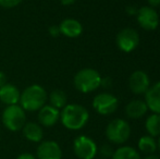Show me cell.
Masks as SVG:
<instances>
[{
  "instance_id": "6da1fadb",
  "label": "cell",
  "mask_w": 160,
  "mask_h": 159,
  "mask_svg": "<svg viewBox=\"0 0 160 159\" xmlns=\"http://www.w3.org/2000/svg\"><path fill=\"white\" fill-rule=\"evenodd\" d=\"M89 113L85 107L78 104H69L60 111V121L68 130L78 131L86 125Z\"/></svg>"
},
{
  "instance_id": "7a4b0ae2",
  "label": "cell",
  "mask_w": 160,
  "mask_h": 159,
  "mask_svg": "<svg viewBox=\"0 0 160 159\" xmlns=\"http://www.w3.org/2000/svg\"><path fill=\"white\" fill-rule=\"evenodd\" d=\"M47 99L48 95L44 87L38 84H33L28 86L21 93L19 104L25 111L34 112L42 108L46 105Z\"/></svg>"
},
{
  "instance_id": "3957f363",
  "label": "cell",
  "mask_w": 160,
  "mask_h": 159,
  "mask_svg": "<svg viewBox=\"0 0 160 159\" xmlns=\"http://www.w3.org/2000/svg\"><path fill=\"white\" fill-rule=\"evenodd\" d=\"M101 79L102 77L96 70L92 68H84L74 75V87L81 93H92L100 86Z\"/></svg>"
},
{
  "instance_id": "277c9868",
  "label": "cell",
  "mask_w": 160,
  "mask_h": 159,
  "mask_svg": "<svg viewBox=\"0 0 160 159\" xmlns=\"http://www.w3.org/2000/svg\"><path fill=\"white\" fill-rule=\"evenodd\" d=\"M2 124L11 132H18L23 129L26 123V111L20 105L7 106L1 115Z\"/></svg>"
},
{
  "instance_id": "5b68a950",
  "label": "cell",
  "mask_w": 160,
  "mask_h": 159,
  "mask_svg": "<svg viewBox=\"0 0 160 159\" xmlns=\"http://www.w3.org/2000/svg\"><path fill=\"white\" fill-rule=\"evenodd\" d=\"M131 135V127L124 119H114L106 127V136L113 144H123Z\"/></svg>"
},
{
  "instance_id": "8992f818",
  "label": "cell",
  "mask_w": 160,
  "mask_h": 159,
  "mask_svg": "<svg viewBox=\"0 0 160 159\" xmlns=\"http://www.w3.org/2000/svg\"><path fill=\"white\" fill-rule=\"evenodd\" d=\"M73 152L80 159H95L98 148L93 138L80 135L73 142Z\"/></svg>"
},
{
  "instance_id": "52a82bcc",
  "label": "cell",
  "mask_w": 160,
  "mask_h": 159,
  "mask_svg": "<svg viewBox=\"0 0 160 159\" xmlns=\"http://www.w3.org/2000/svg\"><path fill=\"white\" fill-rule=\"evenodd\" d=\"M93 108L99 115H111L118 108V98L110 93L98 94L93 99Z\"/></svg>"
},
{
  "instance_id": "ba28073f",
  "label": "cell",
  "mask_w": 160,
  "mask_h": 159,
  "mask_svg": "<svg viewBox=\"0 0 160 159\" xmlns=\"http://www.w3.org/2000/svg\"><path fill=\"white\" fill-rule=\"evenodd\" d=\"M136 20L142 28L146 31H154L159 25V15L154 8L144 6L137 9Z\"/></svg>"
},
{
  "instance_id": "9c48e42d",
  "label": "cell",
  "mask_w": 160,
  "mask_h": 159,
  "mask_svg": "<svg viewBox=\"0 0 160 159\" xmlns=\"http://www.w3.org/2000/svg\"><path fill=\"white\" fill-rule=\"evenodd\" d=\"M116 42L120 50H122L123 52H131L138 46V33L134 28H123L117 35Z\"/></svg>"
},
{
  "instance_id": "30bf717a",
  "label": "cell",
  "mask_w": 160,
  "mask_h": 159,
  "mask_svg": "<svg viewBox=\"0 0 160 159\" xmlns=\"http://www.w3.org/2000/svg\"><path fill=\"white\" fill-rule=\"evenodd\" d=\"M37 159H62V149L55 141H42L36 151Z\"/></svg>"
},
{
  "instance_id": "8fae6325",
  "label": "cell",
  "mask_w": 160,
  "mask_h": 159,
  "mask_svg": "<svg viewBox=\"0 0 160 159\" xmlns=\"http://www.w3.org/2000/svg\"><path fill=\"white\" fill-rule=\"evenodd\" d=\"M128 87L132 91V93L136 95L146 94V92L150 87L149 77L144 71H134L128 77Z\"/></svg>"
},
{
  "instance_id": "7c38bea8",
  "label": "cell",
  "mask_w": 160,
  "mask_h": 159,
  "mask_svg": "<svg viewBox=\"0 0 160 159\" xmlns=\"http://www.w3.org/2000/svg\"><path fill=\"white\" fill-rule=\"evenodd\" d=\"M38 122L42 127H53L60 120V110L50 105H45L38 110Z\"/></svg>"
},
{
  "instance_id": "4fadbf2b",
  "label": "cell",
  "mask_w": 160,
  "mask_h": 159,
  "mask_svg": "<svg viewBox=\"0 0 160 159\" xmlns=\"http://www.w3.org/2000/svg\"><path fill=\"white\" fill-rule=\"evenodd\" d=\"M21 92L14 84L6 83L3 86L0 87V102L6 106L19 105Z\"/></svg>"
},
{
  "instance_id": "5bb4252c",
  "label": "cell",
  "mask_w": 160,
  "mask_h": 159,
  "mask_svg": "<svg viewBox=\"0 0 160 159\" xmlns=\"http://www.w3.org/2000/svg\"><path fill=\"white\" fill-rule=\"evenodd\" d=\"M145 102L150 111L160 115V81L155 83L146 92Z\"/></svg>"
},
{
  "instance_id": "9a60e30c",
  "label": "cell",
  "mask_w": 160,
  "mask_h": 159,
  "mask_svg": "<svg viewBox=\"0 0 160 159\" xmlns=\"http://www.w3.org/2000/svg\"><path fill=\"white\" fill-rule=\"evenodd\" d=\"M60 33L69 38H76L83 33V26L75 19H65L59 24Z\"/></svg>"
},
{
  "instance_id": "2e32d148",
  "label": "cell",
  "mask_w": 160,
  "mask_h": 159,
  "mask_svg": "<svg viewBox=\"0 0 160 159\" xmlns=\"http://www.w3.org/2000/svg\"><path fill=\"white\" fill-rule=\"evenodd\" d=\"M22 132L24 137L32 143H40L44 138V130L39 123L26 122L22 129Z\"/></svg>"
},
{
  "instance_id": "e0dca14e",
  "label": "cell",
  "mask_w": 160,
  "mask_h": 159,
  "mask_svg": "<svg viewBox=\"0 0 160 159\" xmlns=\"http://www.w3.org/2000/svg\"><path fill=\"white\" fill-rule=\"evenodd\" d=\"M148 108L147 105L144 100L134 99L131 100L130 102L125 106V113L131 119H139L144 117L147 112Z\"/></svg>"
},
{
  "instance_id": "ac0fdd59",
  "label": "cell",
  "mask_w": 160,
  "mask_h": 159,
  "mask_svg": "<svg viewBox=\"0 0 160 159\" xmlns=\"http://www.w3.org/2000/svg\"><path fill=\"white\" fill-rule=\"evenodd\" d=\"M48 99H49V105L57 109H62L67 106V102H68V97H67V94L64 93L63 91L61 89H55L52 91L48 96Z\"/></svg>"
},
{
  "instance_id": "d6986e66",
  "label": "cell",
  "mask_w": 160,
  "mask_h": 159,
  "mask_svg": "<svg viewBox=\"0 0 160 159\" xmlns=\"http://www.w3.org/2000/svg\"><path fill=\"white\" fill-rule=\"evenodd\" d=\"M138 149L145 155H152L157 149V142L150 135H144L138 141Z\"/></svg>"
},
{
  "instance_id": "ffe728a7",
  "label": "cell",
  "mask_w": 160,
  "mask_h": 159,
  "mask_svg": "<svg viewBox=\"0 0 160 159\" xmlns=\"http://www.w3.org/2000/svg\"><path fill=\"white\" fill-rule=\"evenodd\" d=\"M145 129L152 137L160 136V115L152 113L145 121Z\"/></svg>"
},
{
  "instance_id": "44dd1931",
  "label": "cell",
  "mask_w": 160,
  "mask_h": 159,
  "mask_svg": "<svg viewBox=\"0 0 160 159\" xmlns=\"http://www.w3.org/2000/svg\"><path fill=\"white\" fill-rule=\"evenodd\" d=\"M112 159H141V155L136 149L131 146H122L113 152Z\"/></svg>"
},
{
  "instance_id": "7402d4cb",
  "label": "cell",
  "mask_w": 160,
  "mask_h": 159,
  "mask_svg": "<svg viewBox=\"0 0 160 159\" xmlns=\"http://www.w3.org/2000/svg\"><path fill=\"white\" fill-rule=\"evenodd\" d=\"M23 0H0V7L3 9H13L19 6Z\"/></svg>"
},
{
  "instance_id": "603a6c76",
  "label": "cell",
  "mask_w": 160,
  "mask_h": 159,
  "mask_svg": "<svg viewBox=\"0 0 160 159\" xmlns=\"http://www.w3.org/2000/svg\"><path fill=\"white\" fill-rule=\"evenodd\" d=\"M99 153H100V155L102 156V157L109 158V157H112V155H113V149H112V147L110 146V145L105 144L100 147Z\"/></svg>"
},
{
  "instance_id": "cb8c5ba5",
  "label": "cell",
  "mask_w": 160,
  "mask_h": 159,
  "mask_svg": "<svg viewBox=\"0 0 160 159\" xmlns=\"http://www.w3.org/2000/svg\"><path fill=\"white\" fill-rule=\"evenodd\" d=\"M48 32H49V34H50V36H52V37H58L61 34V33H60L59 25H51L50 27H49Z\"/></svg>"
},
{
  "instance_id": "d4e9b609",
  "label": "cell",
  "mask_w": 160,
  "mask_h": 159,
  "mask_svg": "<svg viewBox=\"0 0 160 159\" xmlns=\"http://www.w3.org/2000/svg\"><path fill=\"white\" fill-rule=\"evenodd\" d=\"M17 159H37V158H36V156H34L33 154L23 153V154H20L17 157Z\"/></svg>"
},
{
  "instance_id": "484cf974",
  "label": "cell",
  "mask_w": 160,
  "mask_h": 159,
  "mask_svg": "<svg viewBox=\"0 0 160 159\" xmlns=\"http://www.w3.org/2000/svg\"><path fill=\"white\" fill-rule=\"evenodd\" d=\"M127 12L131 15H136L137 9L133 6H128V7H127Z\"/></svg>"
},
{
  "instance_id": "4316f807",
  "label": "cell",
  "mask_w": 160,
  "mask_h": 159,
  "mask_svg": "<svg viewBox=\"0 0 160 159\" xmlns=\"http://www.w3.org/2000/svg\"><path fill=\"white\" fill-rule=\"evenodd\" d=\"M7 83V77L2 71H0V87L3 86L4 84Z\"/></svg>"
},
{
  "instance_id": "83f0119b",
  "label": "cell",
  "mask_w": 160,
  "mask_h": 159,
  "mask_svg": "<svg viewBox=\"0 0 160 159\" xmlns=\"http://www.w3.org/2000/svg\"><path fill=\"white\" fill-rule=\"evenodd\" d=\"M148 3H149V7L155 9L160 6V0H148Z\"/></svg>"
},
{
  "instance_id": "f1b7e54d",
  "label": "cell",
  "mask_w": 160,
  "mask_h": 159,
  "mask_svg": "<svg viewBox=\"0 0 160 159\" xmlns=\"http://www.w3.org/2000/svg\"><path fill=\"white\" fill-rule=\"evenodd\" d=\"M76 0H60V3L62 6H72L73 3H75Z\"/></svg>"
},
{
  "instance_id": "f546056e",
  "label": "cell",
  "mask_w": 160,
  "mask_h": 159,
  "mask_svg": "<svg viewBox=\"0 0 160 159\" xmlns=\"http://www.w3.org/2000/svg\"><path fill=\"white\" fill-rule=\"evenodd\" d=\"M145 159H160V157H159V156L154 155V154H152V155H148Z\"/></svg>"
},
{
  "instance_id": "4dcf8cb0",
  "label": "cell",
  "mask_w": 160,
  "mask_h": 159,
  "mask_svg": "<svg viewBox=\"0 0 160 159\" xmlns=\"http://www.w3.org/2000/svg\"><path fill=\"white\" fill-rule=\"evenodd\" d=\"M157 146L159 147V149H160V136H159V141H158V143H157Z\"/></svg>"
}]
</instances>
